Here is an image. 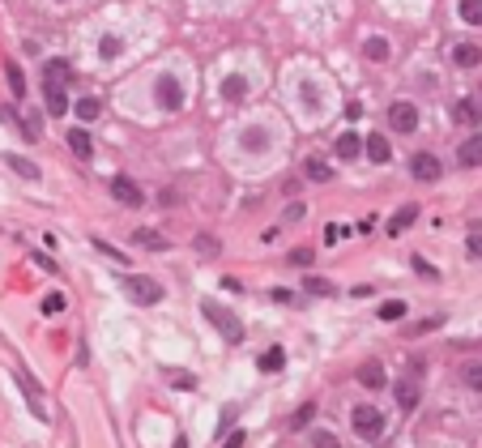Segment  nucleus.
<instances>
[{
	"mask_svg": "<svg viewBox=\"0 0 482 448\" xmlns=\"http://www.w3.org/2000/svg\"><path fill=\"white\" fill-rule=\"evenodd\" d=\"M243 145H248V150H265V132H261V128H248V132H243Z\"/></svg>",
	"mask_w": 482,
	"mask_h": 448,
	"instance_id": "33",
	"label": "nucleus"
},
{
	"mask_svg": "<svg viewBox=\"0 0 482 448\" xmlns=\"http://www.w3.org/2000/svg\"><path fill=\"white\" fill-rule=\"evenodd\" d=\"M410 175H414L419 184H436V179L444 175V162H440L436 154H414V158H410Z\"/></svg>",
	"mask_w": 482,
	"mask_h": 448,
	"instance_id": "5",
	"label": "nucleus"
},
{
	"mask_svg": "<svg viewBox=\"0 0 482 448\" xmlns=\"http://www.w3.org/2000/svg\"><path fill=\"white\" fill-rule=\"evenodd\" d=\"M312 419H316V402H308V406H299V410H295V419H290V427L299 432V427H308Z\"/></svg>",
	"mask_w": 482,
	"mask_h": 448,
	"instance_id": "31",
	"label": "nucleus"
},
{
	"mask_svg": "<svg viewBox=\"0 0 482 448\" xmlns=\"http://www.w3.org/2000/svg\"><path fill=\"white\" fill-rule=\"evenodd\" d=\"M154 94H158V107H162V111H179V107H184V90H179V81H175L171 73H162V77L154 81Z\"/></svg>",
	"mask_w": 482,
	"mask_h": 448,
	"instance_id": "4",
	"label": "nucleus"
},
{
	"mask_svg": "<svg viewBox=\"0 0 482 448\" xmlns=\"http://www.w3.org/2000/svg\"><path fill=\"white\" fill-rule=\"evenodd\" d=\"M222 448H243V432H231V436H226V444Z\"/></svg>",
	"mask_w": 482,
	"mask_h": 448,
	"instance_id": "45",
	"label": "nucleus"
},
{
	"mask_svg": "<svg viewBox=\"0 0 482 448\" xmlns=\"http://www.w3.org/2000/svg\"><path fill=\"white\" fill-rule=\"evenodd\" d=\"M13 380L21 385V393H26V406L34 410V419H47V406H43V389H38V385H34V380H30V376H26L21 368H13Z\"/></svg>",
	"mask_w": 482,
	"mask_h": 448,
	"instance_id": "6",
	"label": "nucleus"
},
{
	"mask_svg": "<svg viewBox=\"0 0 482 448\" xmlns=\"http://www.w3.org/2000/svg\"><path fill=\"white\" fill-rule=\"evenodd\" d=\"M290 265H303V269H308V265H312V248H295V252H290Z\"/></svg>",
	"mask_w": 482,
	"mask_h": 448,
	"instance_id": "39",
	"label": "nucleus"
},
{
	"mask_svg": "<svg viewBox=\"0 0 482 448\" xmlns=\"http://www.w3.org/2000/svg\"><path fill=\"white\" fill-rule=\"evenodd\" d=\"M43 94H47V111H51V115H64V111H68L64 90H47V85H43Z\"/></svg>",
	"mask_w": 482,
	"mask_h": 448,
	"instance_id": "26",
	"label": "nucleus"
},
{
	"mask_svg": "<svg viewBox=\"0 0 482 448\" xmlns=\"http://www.w3.org/2000/svg\"><path fill=\"white\" fill-rule=\"evenodd\" d=\"M303 291L308 295H337V286L329 278H303Z\"/></svg>",
	"mask_w": 482,
	"mask_h": 448,
	"instance_id": "27",
	"label": "nucleus"
},
{
	"mask_svg": "<svg viewBox=\"0 0 482 448\" xmlns=\"http://www.w3.org/2000/svg\"><path fill=\"white\" fill-rule=\"evenodd\" d=\"M453 120L457 124H466V128H478V120H482V107L474 103V98H461L457 107H453Z\"/></svg>",
	"mask_w": 482,
	"mask_h": 448,
	"instance_id": "12",
	"label": "nucleus"
},
{
	"mask_svg": "<svg viewBox=\"0 0 482 448\" xmlns=\"http://www.w3.org/2000/svg\"><path fill=\"white\" fill-rule=\"evenodd\" d=\"M64 303H68L64 295H47V299H43V312H47V316H56V312H64Z\"/></svg>",
	"mask_w": 482,
	"mask_h": 448,
	"instance_id": "35",
	"label": "nucleus"
},
{
	"mask_svg": "<svg viewBox=\"0 0 482 448\" xmlns=\"http://www.w3.org/2000/svg\"><path fill=\"white\" fill-rule=\"evenodd\" d=\"M410 308L402 303V299H389V303H380V321H402Z\"/></svg>",
	"mask_w": 482,
	"mask_h": 448,
	"instance_id": "28",
	"label": "nucleus"
},
{
	"mask_svg": "<svg viewBox=\"0 0 482 448\" xmlns=\"http://www.w3.org/2000/svg\"><path fill=\"white\" fill-rule=\"evenodd\" d=\"M457 158H461V167H482V132H474V137L461 141Z\"/></svg>",
	"mask_w": 482,
	"mask_h": 448,
	"instance_id": "11",
	"label": "nucleus"
},
{
	"mask_svg": "<svg viewBox=\"0 0 482 448\" xmlns=\"http://www.w3.org/2000/svg\"><path fill=\"white\" fill-rule=\"evenodd\" d=\"M342 235H346V226H337V222H329V226H325V244H329V248H333Z\"/></svg>",
	"mask_w": 482,
	"mask_h": 448,
	"instance_id": "38",
	"label": "nucleus"
},
{
	"mask_svg": "<svg viewBox=\"0 0 482 448\" xmlns=\"http://www.w3.org/2000/svg\"><path fill=\"white\" fill-rule=\"evenodd\" d=\"M167 380H171V385H175V389H192V385H197V380H192V376H184V372H175V376H171V372H167Z\"/></svg>",
	"mask_w": 482,
	"mask_h": 448,
	"instance_id": "42",
	"label": "nucleus"
},
{
	"mask_svg": "<svg viewBox=\"0 0 482 448\" xmlns=\"http://www.w3.org/2000/svg\"><path fill=\"white\" fill-rule=\"evenodd\" d=\"M201 316H205V321H209V325H214V329L222 333V342H231V346L248 338V333H243V325H239V316H235L231 308L214 303V299H205V303H201Z\"/></svg>",
	"mask_w": 482,
	"mask_h": 448,
	"instance_id": "1",
	"label": "nucleus"
},
{
	"mask_svg": "<svg viewBox=\"0 0 482 448\" xmlns=\"http://www.w3.org/2000/svg\"><path fill=\"white\" fill-rule=\"evenodd\" d=\"M120 47H124V43H120L115 34H107V38L98 43V56H103V60H115V56H120Z\"/></svg>",
	"mask_w": 482,
	"mask_h": 448,
	"instance_id": "32",
	"label": "nucleus"
},
{
	"mask_svg": "<svg viewBox=\"0 0 482 448\" xmlns=\"http://www.w3.org/2000/svg\"><path fill=\"white\" fill-rule=\"evenodd\" d=\"M333 150H337V158H346V162H355V158L363 154V141H359V132H350V128H346V132L337 137V145H333Z\"/></svg>",
	"mask_w": 482,
	"mask_h": 448,
	"instance_id": "14",
	"label": "nucleus"
},
{
	"mask_svg": "<svg viewBox=\"0 0 482 448\" xmlns=\"http://www.w3.org/2000/svg\"><path fill=\"white\" fill-rule=\"evenodd\" d=\"M269 299H273V303H295V295H290L286 286H278V291H269Z\"/></svg>",
	"mask_w": 482,
	"mask_h": 448,
	"instance_id": "43",
	"label": "nucleus"
},
{
	"mask_svg": "<svg viewBox=\"0 0 482 448\" xmlns=\"http://www.w3.org/2000/svg\"><path fill=\"white\" fill-rule=\"evenodd\" d=\"M414 218H419V205H402V209L389 218V235H402V231H406Z\"/></svg>",
	"mask_w": 482,
	"mask_h": 448,
	"instance_id": "17",
	"label": "nucleus"
},
{
	"mask_svg": "<svg viewBox=\"0 0 482 448\" xmlns=\"http://www.w3.org/2000/svg\"><path fill=\"white\" fill-rule=\"evenodd\" d=\"M363 56L380 64V60H389V56H393V47H389V38H367V43H363Z\"/></svg>",
	"mask_w": 482,
	"mask_h": 448,
	"instance_id": "21",
	"label": "nucleus"
},
{
	"mask_svg": "<svg viewBox=\"0 0 482 448\" xmlns=\"http://www.w3.org/2000/svg\"><path fill=\"white\" fill-rule=\"evenodd\" d=\"M222 98H226V103H243V98H248V81H243V77H226V81H222Z\"/></svg>",
	"mask_w": 482,
	"mask_h": 448,
	"instance_id": "19",
	"label": "nucleus"
},
{
	"mask_svg": "<svg viewBox=\"0 0 482 448\" xmlns=\"http://www.w3.org/2000/svg\"><path fill=\"white\" fill-rule=\"evenodd\" d=\"M389 124H393L397 132H414V128H419V111H414L410 103H393V107H389Z\"/></svg>",
	"mask_w": 482,
	"mask_h": 448,
	"instance_id": "8",
	"label": "nucleus"
},
{
	"mask_svg": "<svg viewBox=\"0 0 482 448\" xmlns=\"http://www.w3.org/2000/svg\"><path fill=\"white\" fill-rule=\"evenodd\" d=\"M68 150L81 158V162H90L94 158V145H90V132L85 128H68Z\"/></svg>",
	"mask_w": 482,
	"mask_h": 448,
	"instance_id": "13",
	"label": "nucleus"
},
{
	"mask_svg": "<svg viewBox=\"0 0 482 448\" xmlns=\"http://www.w3.org/2000/svg\"><path fill=\"white\" fill-rule=\"evenodd\" d=\"M453 60H457L461 68H478V64H482V47H478V43H457V47H453Z\"/></svg>",
	"mask_w": 482,
	"mask_h": 448,
	"instance_id": "16",
	"label": "nucleus"
},
{
	"mask_svg": "<svg viewBox=\"0 0 482 448\" xmlns=\"http://www.w3.org/2000/svg\"><path fill=\"white\" fill-rule=\"evenodd\" d=\"M124 291H128L132 303H141V308H154V303L162 299V282L150 278V274H128V278H124Z\"/></svg>",
	"mask_w": 482,
	"mask_h": 448,
	"instance_id": "2",
	"label": "nucleus"
},
{
	"mask_svg": "<svg viewBox=\"0 0 482 448\" xmlns=\"http://www.w3.org/2000/svg\"><path fill=\"white\" fill-rule=\"evenodd\" d=\"M466 385L482 393V363H470V368H466Z\"/></svg>",
	"mask_w": 482,
	"mask_h": 448,
	"instance_id": "36",
	"label": "nucleus"
},
{
	"mask_svg": "<svg viewBox=\"0 0 482 448\" xmlns=\"http://www.w3.org/2000/svg\"><path fill=\"white\" fill-rule=\"evenodd\" d=\"M197 252H205V256H214V252H218V239H209V235H201V239H197Z\"/></svg>",
	"mask_w": 482,
	"mask_h": 448,
	"instance_id": "41",
	"label": "nucleus"
},
{
	"mask_svg": "<svg viewBox=\"0 0 482 448\" xmlns=\"http://www.w3.org/2000/svg\"><path fill=\"white\" fill-rule=\"evenodd\" d=\"M414 269H419V274H423V278H436V269H431V265H427V261H423V256H414Z\"/></svg>",
	"mask_w": 482,
	"mask_h": 448,
	"instance_id": "44",
	"label": "nucleus"
},
{
	"mask_svg": "<svg viewBox=\"0 0 482 448\" xmlns=\"http://www.w3.org/2000/svg\"><path fill=\"white\" fill-rule=\"evenodd\" d=\"M350 423H355V432L363 436V440H376L380 432H384V415L376 410V406H355V415H350Z\"/></svg>",
	"mask_w": 482,
	"mask_h": 448,
	"instance_id": "3",
	"label": "nucleus"
},
{
	"mask_svg": "<svg viewBox=\"0 0 482 448\" xmlns=\"http://www.w3.org/2000/svg\"><path fill=\"white\" fill-rule=\"evenodd\" d=\"M256 368H261V372H269V376H273V372H282V368H286V350H282V346H269V350L261 355V363H256Z\"/></svg>",
	"mask_w": 482,
	"mask_h": 448,
	"instance_id": "18",
	"label": "nucleus"
},
{
	"mask_svg": "<svg viewBox=\"0 0 482 448\" xmlns=\"http://www.w3.org/2000/svg\"><path fill=\"white\" fill-rule=\"evenodd\" d=\"M132 235H137V244H141V248H154V252H162V248H167V235H158L154 226H145V231H132Z\"/></svg>",
	"mask_w": 482,
	"mask_h": 448,
	"instance_id": "23",
	"label": "nucleus"
},
{
	"mask_svg": "<svg viewBox=\"0 0 482 448\" xmlns=\"http://www.w3.org/2000/svg\"><path fill=\"white\" fill-rule=\"evenodd\" d=\"M98 111H103V107H98V98H81V103H77V120H85V124H90V120H98Z\"/></svg>",
	"mask_w": 482,
	"mask_h": 448,
	"instance_id": "30",
	"label": "nucleus"
},
{
	"mask_svg": "<svg viewBox=\"0 0 482 448\" xmlns=\"http://www.w3.org/2000/svg\"><path fill=\"white\" fill-rule=\"evenodd\" d=\"M303 175H308V179H316V184H329V179H333V167H329V162H320V158H308V162H303Z\"/></svg>",
	"mask_w": 482,
	"mask_h": 448,
	"instance_id": "20",
	"label": "nucleus"
},
{
	"mask_svg": "<svg viewBox=\"0 0 482 448\" xmlns=\"http://www.w3.org/2000/svg\"><path fill=\"white\" fill-rule=\"evenodd\" d=\"M4 162H9V167H13V171H17V175H21V179H38V167H34V162H26V158H21V154H9V158H4Z\"/></svg>",
	"mask_w": 482,
	"mask_h": 448,
	"instance_id": "25",
	"label": "nucleus"
},
{
	"mask_svg": "<svg viewBox=\"0 0 482 448\" xmlns=\"http://www.w3.org/2000/svg\"><path fill=\"white\" fill-rule=\"evenodd\" d=\"M68 77H73L68 60H47V68H43V85H47V90H64Z\"/></svg>",
	"mask_w": 482,
	"mask_h": 448,
	"instance_id": "9",
	"label": "nucleus"
},
{
	"mask_svg": "<svg viewBox=\"0 0 482 448\" xmlns=\"http://www.w3.org/2000/svg\"><path fill=\"white\" fill-rule=\"evenodd\" d=\"M94 248H98L103 256H111V261H120V265H128V256H124L120 248H111V244H103V239H94Z\"/></svg>",
	"mask_w": 482,
	"mask_h": 448,
	"instance_id": "34",
	"label": "nucleus"
},
{
	"mask_svg": "<svg viewBox=\"0 0 482 448\" xmlns=\"http://www.w3.org/2000/svg\"><path fill=\"white\" fill-rule=\"evenodd\" d=\"M397 406H402V410L410 415V410L419 406V385H410V380H402V385H397Z\"/></svg>",
	"mask_w": 482,
	"mask_h": 448,
	"instance_id": "22",
	"label": "nucleus"
},
{
	"mask_svg": "<svg viewBox=\"0 0 482 448\" xmlns=\"http://www.w3.org/2000/svg\"><path fill=\"white\" fill-rule=\"evenodd\" d=\"M466 252H470V256H478V261H482V231H474V235L466 239Z\"/></svg>",
	"mask_w": 482,
	"mask_h": 448,
	"instance_id": "40",
	"label": "nucleus"
},
{
	"mask_svg": "<svg viewBox=\"0 0 482 448\" xmlns=\"http://www.w3.org/2000/svg\"><path fill=\"white\" fill-rule=\"evenodd\" d=\"M359 385H363V389H384V385H389V372H384L380 363H363V368H359Z\"/></svg>",
	"mask_w": 482,
	"mask_h": 448,
	"instance_id": "15",
	"label": "nucleus"
},
{
	"mask_svg": "<svg viewBox=\"0 0 482 448\" xmlns=\"http://www.w3.org/2000/svg\"><path fill=\"white\" fill-rule=\"evenodd\" d=\"M312 444H316V448H337V436H333V432H316Z\"/></svg>",
	"mask_w": 482,
	"mask_h": 448,
	"instance_id": "37",
	"label": "nucleus"
},
{
	"mask_svg": "<svg viewBox=\"0 0 482 448\" xmlns=\"http://www.w3.org/2000/svg\"><path fill=\"white\" fill-rule=\"evenodd\" d=\"M363 154H367L372 162H389V158H393V145H389V137H380V132H372V137L363 141Z\"/></svg>",
	"mask_w": 482,
	"mask_h": 448,
	"instance_id": "10",
	"label": "nucleus"
},
{
	"mask_svg": "<svg viewBox=\"0 0 482 448\" xmlns=\"http://www.w3.org/2000/svg\"><path fill=\"white\" fill-rule=\"evenodd\" d=\"M111 197H115L120 205H141V201H145L141 184H137V179H128V175H115V179H111Z\"/></svg>",
	"mask_w": 482,
	"mask_h": 448,
	"instance_id": "7",
	"label": "nucleus"
},
{
	"mask_svg": "<svg viewBox=\"0 0 482 448\" xmlns=\"http://www.w3.org/2000/svg\"><path fill=\"white\" fill-rule=\"evenodd\" d=\"M4 77H9V90L21 98V94H26V77H21V68H17V64H9V68H4Z\"/></svg>",
	"mask_w": 482,
	"mask_h": 448,
	"instance_id": "29",
	"label": "nucleus"
},
{
	"mask_svg": "<svg viewBox=\"0 0 482 448\" xmlns=\"http://www.w3.org/2000/svg\"><path fill=\"white\" fill-rule=\"evenodd\" d=\"M60 4H68V0H60Z\"/></svg>",
	"mask_w": 482,
	"mask_h": 448,
	"instance_id": "46",
	"label": "nucleus"
},
{
	"mask_svg": "<svg viewBox=\"0 0 482 448\" xmlns=\"http://www.w3.org/2000/svg\"><path fill=\"white\" fill-rule=\"evenodd\" d=\"M457 13H461V21H466V26H482V0H461V4H457Z\"/></svg>",
	"mask_w": 482,
	"mask_h": 448,
	"instance_id": "24",
	"label": "nucleus"
}]
</instances>
